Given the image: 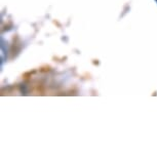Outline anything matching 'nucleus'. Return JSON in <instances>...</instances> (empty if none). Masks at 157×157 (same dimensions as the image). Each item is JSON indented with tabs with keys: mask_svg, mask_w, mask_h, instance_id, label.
I'll return each mask as SVG.
<instances>
[]
</instances>
